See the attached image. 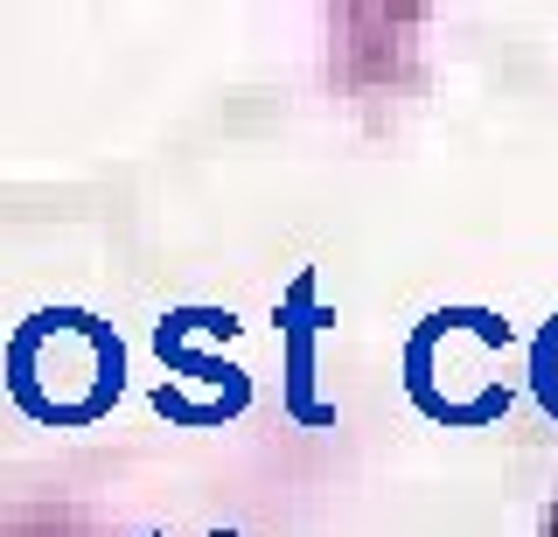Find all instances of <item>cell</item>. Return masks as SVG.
<instances>
[{
    "label": "cell",
    "mask_w": 558,
    "mask_h": 537,
    "mask_svg": "<svg viewBox=\"0 0 558 537\" xmlns=\"http://www.w3.org/2000/svg\"><path fill=\"white\" fill-rule=\"evenodd\" d=\"M0 377L28 426L84 432L126 398V342L92 307H35L0 350Z\"/></svg>",
    "instance_id": "6da1fadb"
},
{
    "label": "cell",
    "mask_w": 558,
    "mask_h": 537,
    "mask_svg": "<svg viewBox=\"0 0 558 537\" xmlns=\"http://www.w3.org/2000/svg\"><path fill=\"white\" fill-rule=\"evenodd\" d=\"M517 342V328L496 307H433L426 321L405 335V398L418 419L447 426V432H488L510 419L517 391L502 377H488V363Z\"/></svg>",
    "instance_id": "7a4b0ae2"
},
{
    "label": "cell",
    "mask_w": 558,
    "mask_h": 537,
    "mask_svg": "<svg viewBox=\"0 0 558 537\" xmlns=\"http://www.w3.org/2000/svg\"><path fill=\"white\" fill-rule=\"evenodd\" d=\"M238 315L231 307H168L161 321H154V356H161V377L168 385H196L209 398H252V370L231 363L223 350H209V342H238Z\"/></svg>",
    "instance_id": "3957f363"
},
{
    "label": "cell",
    "mask_w": 558,
    "mask_h": 537,
    "mask_svg": "<svg viewBox=\"0 0 558 537\" xmlns=\"http://www.w3.org/2000/svg\"><path fill=\"white\" fill-rule=\"evenodd\" d=\"M322 328H336V315H328L322 293H314V272H293L287 293H279V307H272L279 370H287V377H279V405H287L293 426H314V432L336 426V398H322V363H314Z\"/></svg>",
    "instance_id": "277c9868"
},
{
    "label": "cell",
    "mask_w": 558,
    "mask_h": 537,
    "mask_svg": "<svg viewBox=\"0 0 558 537\" xmlns=\"http://www.w3.org/2000/svg\"><path fill=\"white\" fill-rule=\"evenodd\" d=\"M154 412H161L168 426H182V432H217V426L244 419L252 398H189L182 385H154Z\"/></svg>",
    "instance_id": "5b68a950"
},
{
    "label": "cell",
    "mask_w": 558,
    "mask_h": 537,
    "mask_svg": "<svg viewBox=\"0 0 558 537\" xmlns=\"http://www.w3.org/2000/svg\"><path fill=\"white\" fill-rule=\"evenodd\" d=\"M523 391H531V405L558 426V315L537 321V335L523 342Z\"/></svg>",
    "instance_id": "8992f818"
}]
</instances>
